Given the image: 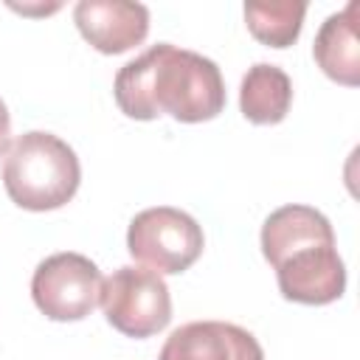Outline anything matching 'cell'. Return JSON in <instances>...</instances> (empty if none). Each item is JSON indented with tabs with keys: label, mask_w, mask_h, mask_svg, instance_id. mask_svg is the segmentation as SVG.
<instances>
[{
	"label": "cell",
	"mask_w": 360,
	"mask_h": 360,
	"mask_svg": "<svg viewBox=\"0 0 360 360\" xmlns=\"http://www.w3.org/2000/svg\"><path fill=\"white\" fill-rule=\"evenodd\" d=\"M118 110L135 121L172 115L183 124L211 121L225 110V82L214 59L158 42L115 73Z\"/></svg>",
	"instance_id": "6da1fadb"
},
{
	"label": "cell",
	"mask_w": 360,
	"mask_h": 360,
	"mask_svg": "<svg viewBox=\"0 0 360 360\" xmlns=\"http://www.w3.org/2000/svg\"><path fill=\"white\" fill-rule=\"evenodd\" d=\"M82 183L76 152L56 135L31 129L17 135L3 158V186L25 211H53L73 200Z\"/></svg>",
	"instance_id": "7a4b0ae2"
},
{
	"label": "cell",
	"mask_w": 360,
	"mask_h": 360,
	"mask_svg": "<svg viewBox=\"0 0 360 360\" xmlns=\"http://www.w3.org/2000/svg\"><path fill=\"white\" fill-rule=\"evenodd\" d=\"M205 248L200 222L172 205H155L132 217L127 231L129 256L158 276H177L188 270Z\"/></svg>",
	"instance_id": "3957f363"
},
{
	"label": "cell",
	"mask_w": 360,
	"mask_h": 360,
	"mask_svg": "<svg viewBox=\"0 0 360 360\" xmlns=\"http://www.w3.org/2000/svg\"><path fill=\"white\" fill-rule=\"evenodd\" d=\"M101 309L112 329L127 338H152L172 321V295L155 270L124 264L104 278Z\"/></svg>",
	"instance_id": "277c9868"
},
{
	"label": "cell",
	"mask_w": 360,
	"mask_h": 360,
	"mask_svg": "<svg viewBox=\"0 0 360 360\" xmlns=\"http://www.w3.org/2000/svg\"><path fill=\"white\" fill-rule=\"evenodd\" d=\"M104 276L96 262L82 253H53L42 259L31 276V298L51 321H82L101 301Z\"/></svg>",
	"instance_id": "5b68a950"
},
{
	"label": "cell",
	"mask_w": 360,
	"mask_h": 360,
	"mask_svg": "<svg viewBox=\"0 0 360 360\" xmlns=\"http://www.w3.org/2000/svg\"><path fill=\"white\" fill-rule=\"evenodd\" d=\"M273 270L281 295L295 304H332L346 290V267L335 245H307L284 256Z\"/></svg>",
	"instance_id": "8992f818"
},
{
	"label": "cell",
	"mask_w": 360,
	"mask_h": 360,
	"mask_svg": "<svg viewBox=\"0 0 360 360\" xmlns=\"http://www.w3.org/2000/svg\"><path fill=\"white\" fill-rule=\"evenodd\" d=\"M73 22L98 53L115 56L146 39L149 8L129 0H79Z\"/></svg>",
	"instance_id": "52a82bcc"
},
{
	"label": "cell",
	"mask_w": 360,
	"mask_h": 360,
	"mask_svg": "<svg viewBox=\"0 0 360 360\" xmlns=\"http://www.w3.org/2000/svg\"><path fill=\"white\" fill-rule=\"evenodd\" d=\"M158 360H264L259 340L225 321H191L177 326Z\"/></svg>",
	"instance_id": "ba28073f"
},
{
	"label": "cell",
	"mask_w": 360,
	"mask_h": 360,
	"mask_svg": "<svg viewBox=\"0 0 360 360\" xmlns=\"http://www.w3.org/2000/svg\"><path fill=\"white\" fill-rule=\"evenodd\" d=\"M262 253L276 267L284 256L307 245H335L329 219L312 205H281L262 225Z\"/></svg>",
	"instance_id": "9c48e42d"
},
{
	"label": "cell",
	"mask_w": 360,
	"mask_h": 360,
	"mask_svg": "<svg viewBox=\"0 0 360 360\" xmlns=\"http://www.w3.org/2000/svg\"><path fill=\"white\" fill-rule=\"evenodd\" d=\"M357 0L346 3L343 11L329 14L312 45V56L318 68L338 84L357 87L360 84V37H357Z\"/></svg>",
	"instance_id": "30bf717a"
},
{
	"label": "cell",
	"mask_w": 360,
	"mask_h": 360,
	"mask_svg": "<svg viewBox=\"0 0 360 360\" xmlns=\"http://www.w3.org/2000/svg\"><path fill=\"white\" fill-rule=\"evenodd\" d=\"M292 104V82L278 65L256 62L242 76L239 110L250 124H281Z\"/></svg>",
	"instance_id": "8fae6325"
},
{
	"label": "cell",
	"mask_w": 360,
	"mask_h": 360,
	"mask_svg": "<svg viewBox=\"0 0 360 360\" xmlns=\"http://www.w3.org/2000/svg\"><path fill=\"white\" fill-rule=\"evenodd\" d=\"M304 0H253L245 3L248 31L267 48H290L304 25Z\"/></svg>",
	"instance_id": "7c38bea8"
},
{
	"label": "cell",
	"mask_w": 360,
	"mask_h": 360,
	"mask_svg": "<svg viewBox=\"0 0 360 360\" xmlns=\"http://www.w3.org/2000/svg\"><path fill=\"white\" fill-rule=\"evenodd\" d=\"M8 138H11V115H8V107L0 98V155L8 149V143H11Z\"/></svg>",
	"instance_id": "4fadbf2b"
}]
</instances>
